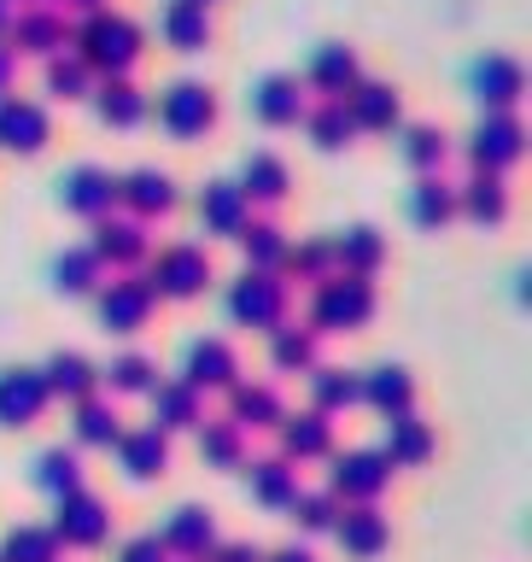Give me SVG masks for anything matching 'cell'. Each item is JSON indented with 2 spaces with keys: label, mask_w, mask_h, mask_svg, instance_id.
Masks as SVG:
<instances>
[{
  "label": "cell",
  "mask_w": 532,
  "mask_h": 562,
  "mask_svg": "<svg viewBox=\"0 0 532 562\" xmlns=\"http://www.w3.org/2000/svg\"><path fill=\"white\" fill-rule=\"evenodd\" d=\"M140 47H147V35H140V24L129 12L100 7V12H88L82 24H70V53H77L94 77H129Z\"/></svg>",
  "instance_id": "cell-1"
},
{
  "label": "cell",
  "mask_w": 532,
  "mask_h": 562,
  "mask_svg": "<svg viewBox=\"0 0 532 562\" xmlns=\"http://www.w3.org/2000/svg\"><path fill=\"white\" fill-rule=\"evenodd\" d=\"M375 316V276H322L316 281V299H310V323L316 334H346V328H363Z\"/></svg>",
  "instance_id": "cell-2"
},
{
  "label": "cell",
  "mask_w": 532,
  "mask_h": 562,
  "mask_svg": "<svg viewBox=\"0 0 532 562\" xmlns=\"http://www.w3.org/2000/svg\"><path fill=\"white\" fill-rule=\"evenodd\" d=\"M158 123L176 135V140H193L217 123V88L200 82V77H176L165 94H158Z\"/></svg>",
  "instance_id": "cell-3"
},
{
  "label": "cell",
  "mask_w": 532,
  "mask_h": 562,
  "mask_svg": "<svg viewBox=\"0 0 532 562\" xmlns=\"http://www.w3.org/2000/svg\"><path fill=\"white\" fill-rule=\"evenodd\" d=\"M7 47L18 53V59H59V53L70 47V18L59 7H18L12 12V24H7Z\"/></svg>",
  "instance_id": "cell-4"
},
{
  "label": "cell",
  "mask_w": 532,
  "mask_h": 562,
  "mask_svg": "<svg viewBox=\"0 0 532 562\" xmlns=\"http://www.w3.org/2000/svg\"><path fill=\"white\" fill-rule=\"evenodd\" d=\"M228 316L246 328H275L287 323V281L270 270H246L235 288H228Z\"/></svg>",
  "instance_id": "cell-5"
},
{
  "label": "cell",
  "mask_w": 532,
  "mask_h": 562,
  "mask_svg": "<svg viewBox=\"0 0 532 562\" xmlns=\"http://www.w3.org/2000/svg\"><path fill=\"white\" fill-rule=\"evenodd\" d=\"M88 252L100 258V270L112 263V270H135V263H147L152 258V235H147V223L129 217V211H105V217H94V240H88Z\"/></svg>",
  "instance_id": "cell-6"
},
{
  "label": "cell",
  "mask_w": 532,
  "mask_h": 562,
  "mask_svg": "<svg viewBox=\"0 0 532 562\" xmlns=\"http://www.w3.org/2000/svg\"><path fill=\"white\" fill-rule=\"evenodd\" d=\"M152 299H200L211 288V258L205 246H165L152 258V276H147Z\"/></svg>",
  "instance_id": "cell-7"
},
{
  "label": "cell",
  "mask_w": 532,
  "mask_h": 562,
  "mask_svg": "<svg viewBox=\"0 0 532 562\" xmlns=\"http://www.w3.org/2000/svg\"><path fill=\"white\" fill-rule=\"evenodd\" d=\"M393 486V463H386L381 451H340L328 469V492L333 498H351V504H375L381 492Z\"/></svg>",
  "instance_id": "cell-8"
},
{
  "label": "cell",
  "mask_w": 532,
  "mask_h": 562,
  "mask_svg": "<svg viewBox=\"0 0 532 562\" xmlns=\"http://www.w3.org/2000/svg\"><path fill=\"white\" fill-rule=\"evenodd\" d=\"M521 147H527V130H521L516 112H486L480 123H474V135H468L474 170H491V176H503L509 165H516Z\"/></svg>",
  "instance_id": "cell-9"
},
{
  "label": "cell",
  "mask_w": 532,
  "mask_h": 562,
  "mask_svg": "<svg viewBox=\"0 0 532 562\" xmlns=\"http://www.w3.org/2000/svg\"><path fill=\"white\" fill-rule=\"evenodd\" d=\"M59 544H77V551H88V544H100L105 533H112V509H105L94 492H65L59 498V516H53V527H47Z\"/></svg>",
  "instance_id": "cell-10"
},
{
  "label": "cell",
  "mask_w": 532,
  "mask_h": 562,
  "mask_svg": "<svg viewBox=\"0 0 532 562\" xmlns=\"http://www.w3.org/2000/svg\"><path fill=\"white\" fill-rule=\"evenodd\" d=\"M527 94V70L516 53H486L480 65H474V100L486 105V112H516Z\"/></svg>",
  "instance_id": "cell-11"
},
{
  "label": "cell",
  "mask_w": 532,
  "mask_h": 562,
  "mask_svg": "<svg viewBox=\"0 0 532 562\" xmlns=\"http://www.w3.org/2000/svg\"><path fill=\"white\" fill-rule=\"evenodd\" d=\"M117 205H129V217H165L176 211V176L158 165H135L129 176H117Z\"/></svg>",
  "instance_id": "cell-12"
},
{
  "label": "cell",
  "mask_w": 532,
  "mask_h": 562,
  "mask_svg": "<svg viewBox=\"0 0 532 562\" xmlns=\"http://www.w3.org/2000/svg\"><path fill=\"white\" fill-rule=\"evenodd\" d=\"M59 200H65V211H77V217H105V211L117 205V176L105 165H70L59 176Z\"/></svg>",
  "instance_id": "cell-13"
},
{
  "label": "cell",
  "mask_w": 532,
  "mask_h": 562,
  "mask_svg": "<svg viewBox=\"0 0 532 562\" xmlns=\"http://www.w3.org/2000/svg\"><path fill=\"white\" fill-rule=\"evenodd\" d=\"M47 140H53V123H47V105H42V100L0 94V147H12V153H42Z\"/></svg>",
  "instance_id": "cell-14"
},
{
  "label": "cell",
  "mask_w": 532,
  "mask_h": 562,
  "mask_svg": "<svg viewBox=\"0 0 532 562\" xmlns=\"http://www.w3.org/2000/svg\"><path fill=\"white\" fill-rule=\"evenodd\" d=\"M358 77H363V59H358V47H346V42H322L305 65V88H316L322 100H346Z\"/></svg>",
  "instance_id": "cell-15"
},
{
  "label": "cell",
  "mask_w": 532,
  "mask_h": 562,
  "mask_svg": "<svg viewBox=\"0 0 532 562\" xmlns=\"http://www.w3.org/2000/svg\"><path fill=\"white\" fill-rule=\"evenodd\" d=\"M147 316H152L147 276H123V281H105V288H100V323L112 334H135Z\"/></svg>",
  "instance_id": "cell-16"
},
{
  "label": "cell",
  "mask_w": 532,
  "mask_h": 562,
  "mask_svg": "<svg viewBox=\"0 0 532 562\" xmlns=\"http://www.w3.org/2000/svg\"><path fill=\"white\" fill-rule=\"evenodd\" d=\"M47 411L42 369H0V428H30Z\"/></svg>",
  "instance_id": "cell-17"
},
{
  "label": "cell",
  "mask_w": 532,
  "mask_h": 562,
  "mask_svg": "<svg viewBox=\"0 0 532 562\" xmlns=\"http://www.w3.org/2000/svg\"><path fill=\"white\" fill-rule=\"evenodd\" d=\"M346 112H351L358 130H393V123L404 117V94L381 77H358L351 94H346Z\"/></svg>",
  "instance_id": "cell-18"
},
{
  "label": "cell",
  "mask_w": 532,
  "mask_h": 562,
  "mask_svg": "<svg viewBox=\"0 0 532 562\" xmlns=\"http://www.w3.org/2000/svg\"><path fill=\"white\" fill-rule=\"evenodd\" d=\"M94 112H100V123H112V130H135L140 117L152 112V100H147V88H140L135 77H100L94 82Z\"/></svg>",
  "instance_id": "cell-19"
},
{
  "label": "cell",
  "mask_w": 532,
  "mask_h": 562,
  "mask_svg": "<svg viewBox=\"0 0 532 562\" xmlns=\"http://www.w3.org/2000/svg\"><path fill=\"white\" fill-rule=\"evenodd\" d=\"M305 82L287 77V70H270L258 88H252V112L263 123H275V130H287V123H305Z\"/></svg>",
  "instance_id": "cell-20"
},
{
  "label": "cell",
  "mask_w": 532,
  "mask_h": 562,
  "mask_svg": "<svg viewBox=\"0 0 532 562\" xmlns=\"http://www.w3.org/2000/svg\"><path fill=\"white\" fill-rule=\"evenodd\" d=\"M182 381L200 393V386H235L240 381V358H235V346L228 340H193L188 346V369H182Z\"/></svg>",
  "instance_id": "cell-21"
},
{
  "label": "cell",
  "mask_w": 532,
  "mask_h": 562,
  "mask_svg": "<svg viewBox=\"0 0 532 562\" xmlns=\"http://www.w3.org/2000/svg\"><path fill=\"white\" fill-rule=\"evenodd\" d=\"M158 544H165V551H176V557H205L211 544H217V516H211L205 504H182V509L165 521Z\"/></svg>",
  "instance_id": "cell-22"
},
{
  "label": "cell",
  "mask_w": 532,
  "mask_h": 562,
  "mask_svg": "<svg viewBox=\"0 0 532 562\" xmlns=\"http://www.w3.org/2000/svg\"><path fill=\"white\" fill-rule=\"evenodd\" d=\"M235 188L246 193V205H281V200H287V188H293L287 158H275V153H246Z\"/></svg>",
  "instance_id": "cell-23"
},
{
  "label": "cell",
  "mask_w": 532,
  "mask_h": 562,
  "mask_svg": "<svg viewBox=\"0 0 532 562\" xmlns=\"http://www.w3.org/2000/svg\"><path fill=\"white\" fill-rule=\"evenodd\" d=\"M287 416L281 411V393L270 381H235L228 386V422L246 434V428H275V422Z\"/></svg>",
  "instance_id": "cell-24"
},
{
  "label": "cell",
  "mask_w": 532,
  "mask_h": 562,
  "mask_svg": "<svg viewBox=\"0 0 532 562\" xmlns=\"http://www.w3.org/2000/svg\"><path fill=\"white\" fill-rule=\"evenodd\" d=\"M281 457L287 463H305V457H328L333 446V422L322 411H298V416H281Z\"/></svg>",
  "instance_id": "cell-25"
},
{
  "label": "cell",
  "mask_w": 532,
  "mask_h": 562,
  "mask_svg": "<svg viewBox=\"0 0 532 562\" xmlns=\"http://www.w3.org/2000/svg\"><path fill=\"white\" fill-rule=\"evenodd\" d=\"M358 404H375L381 416L410 411V404H416V381H410V369L381 363V369H369V375H358Z\"/></svg>",
  "instance_id": "cell-26"
},
{
  "label": "cell",
  "mask_w": 532,
  "mask_h": 562,
  "mask_svg": "<svg viewBox=\"0 0 532 562\" xmlns=\"http://www.w3.org/2000/svg\"><path fill=\"white\" fill-rule=\"evenodd\" d=\"M333 533H340V544L351 557H375V551H386V539H393V521H386L375 504H351V509H340Z\"/></svg>",
  "instance_id": "cell-27"
},
{
  "label": "cell",
  "mask_w": 532,
  "mask_h": 562,
  "mask_svg": "<svg viewBox=\"0 0 532 562\" xmlns=\"http://www.w3.org/2000/svg\"><path fill=\"white\" fill-rule=\"evenodd\" d=\"M158 30H165V42L176 53H205L211 47V7H200V0H170Z\"/></svg>",
  "instance_id": "cell-28"
},
{
  "label": "cell",
  "mask_w": 532,
  "mask_h": 562,
  "mask_svg": "<svg viewBox=\"0 0 532 562\" xmlns=\"http://www.w3.org/2000/svg\"><path fill=\"white\" fill-rule=\"evenodd\" d=\"M252 217V205H246V193L235 182H205L200 188V223L211 228V235H240V223Z\"/></svg>",
  "instance_id": "cell-29"
},
{
  "label": "cell",
  "mask_w": 532,
  "mask_h": 562,
  "mask_svg": "<svg viewBox=\"0 0 532 562\" xmlns=\"http://www.w3.org/2000/svg\"><path fill=\"white\" fill-rule=\"evenodd\" d=\"M117 457H123V469H129V481H152V474L170 469V434H158V428L117 434Z\"/></svg>",
  "instance_id": "cell-30"
},
{
  "label": "cell",
  "mask_w": 532,
  "mask_h": 562,
  "mask_svg": "<svg viewBox=\"0 0 532 562\" xmlns=\"http://www.w3.org/2000/svg\"><path fill=\"white\" fill-rule=\"evenodd\" d=\"M456 211H468L474 223H503L509 217V182L491 170H474L463 188H456Z\"/></svg>",
  "instance_id": "cell-31"
},
{
  "label": "cell",
  "mask_w": 532,
  "mask_h": 562,
  "mask_svg": "<svg viewBox=\"0 0 532 562\" xmlns=\"http://www.w3.org/2000/svg\"><path fill=\"white\" fill-rule=\"evenodd\" d=\"M328 246H333V263H340L346 276H375L386 263V235H381V228H369V223L346 228V235L328 240Z\"/></svg>",
  "instance_id": "cell-32"
},
{
  "label": "cell",
  "mask_w": 532,
  "mask_h": 562,
  "mask_svg": "<svg viewBox=\"0 0 532 562\" xmlns=\"http://www.w3.org/2000/svg\"><path fill=\"white\" fill-rule=\"evenodd\" d=\"M381 457H386V463H428V457H433V428L416 411L386 416V451Z\"/></svg>",
  "instance_id": "cell-33"
},
{
  "label": "cell",
  "mask_w": 532,
  "mask_h": 562,
  "mask_svg": "<svg viewBox=\"0 0 532 562\" xmlns=\"http://www.w3.org/2000/svg\"><path fill=\"white\" fill-rule=\"evenodd\" d=\"M42 381H47V398H94V363L82 358V351H53L47 369H42Z\"/></svg>",
  "instance_id": "cell-34"
},
{
  "label": "cell",
  "mask_w": 532,
  "mask_h": 562,
  "mask_svg": "<svg viewBox=\"0 0 532 562\" xmlns=\"http://www.w3.org/2000/svg\"><path fill=\"white\" fill-rule=\"evenodd\" d=\"M240 252H246V270H281V258H287V235H281L275 217H246L240 223Z\"/></svg>",
  "instance_id": "cell-35"
},
{
  "label": "cell",
  "mask_w": 532,
  "mask_h": 562,
  "mask_svg": "<svg viewBox=\"0 0 532 562\" xmlns=\"http://www.w3.org/2000/svg\"><path fill=\"white\" fill-rule=\"evenodd\" d=\"M246 486H252V498H258V504L287 509V504L298 498V469L287 463V457H258V463L246 469Z\"/></svg>",
  "instance_id": "cell-36"
},
{
  "label": "cell",
  "mask_w": 532,
  "mask_h": 562,
  "mask_svg": "<svg viewBox=\"0 0 532 562\" xmlns=\"http://www.w3.org/2000/svg\"><path fill=\"white\" fill-rule=\"evenodd\" d=\"M200 393L188 381H158L152 386V428L170 434V428H200Z\"/></svg>",
  "instance_id": "cell-37"
},
{
  "label": "cell",
  "mask_w": 532,
  "mask_h": 562,
  "mask_svg": "<svg viewBox=\"0 0 532 562\" xmlns=\"http://www.w3.org/2000/svg\"><path fill=\"white\" fill-rule=\"evenodd\" d=\"M42 94H53V100H88V94H94V70L65 47L59 59H42Z\"/></svg>",
  "instance_id": "cell-38"
},
{
  "label": "cell",
  "mask_w": 532,
  "mask_h": 562,
  "mask_svg": "<svg viewBox=\"0 0 532 562\" xmlns=\"http://www.w3.org/2000/svg\"><path fill=\"white\" fill-rule=\"evenodd\" d=\"M305 130H310V140L322 153H340L346 140L358 135V123H351L346 100H316V105H305Z\"/></svg>",
  "instance_id": "cell-39"
},
{
  "label": "cell",
  "mask_w": 532,
  "mask_h": 562,
  "mask_svg": "<svg viewBox=\"0 0 532 562\" xmlns=\"http://www.w3.org/2000/svg\"><path fill=\"white\" fill-rule=\"evenodd\" d=\"M410 217H416L421 228L451 223V217H456V188L445 182V176H416V188H410Z\"/></svg>",
  "instance_id": "cell-40"
},
{
  "label": "cell",
  "mask_w": 532,
  "mask_h": 562,
  "mask_svg": "<svg viewBox=\"0 0 532 562\" xmlns=\"http://www.w3.org/2000/svg\"><path fill=\"white\" fill-rule=\"evenodd\" d=\"M35 486L53 492V498H65V492H82V457L70 446H53L35 457Z\"/></svg>",
  "instance_id": "cell-41"
},
{
  "label": "cell",
  "mask_w": 532,
  "mask_h": 562,
  "mask_svg": "<svg viewBox=\"0 0 532 562\" xmlns=\"http://www.w3.org/2000/svg\"><path fill=\"white\" fill-rule=\"evenodd\" d=\"M270 358L275 369H316V328H298V323H275L270 328Z\"/></svg>",
  "instance_id": "cell-42"
},
{
  "label": "cell",
  "mask_w": 532,
  "mask_h": 562,
  "mask_svg": "<svg viewBox=\"0 0 532 562\" xmlns=\"http://www.w3.org/2000/svg\"><path fill=\"white\" fill-rule=\"evenodd\" d=\"M445 153H451V135L439 130V123H404V158H410L421 176H439Z\"/></svg>",
  "instance_id": "cell-43"
},
{
  "label": "cell",
  "mask_w": 532,
  "mask_h": 562,
  "mask_svg": "<svg viewBox=\"0 0 532 562\" xmlns=\"http://www.w3.org/2000/svg\"><path fill=\"white\" fill-rule=\"evenodd\" d=\"M117 434H123V416H117L112 398H82L77 404V439L82 446H117Z\"/></svg>",
  "instance_id": "cell-44"
},
{
  "label": "cell",
  "mask_w": 532,
  "mask_h": 562,
  "mask_svg": "<svg viewBox=\"0 0 532 562\" xmlns=\"http://www.w3.org/2000/svg\"><path fill=\"white\" fill-rule=\"evenodd\" d=\"M310 398L322 416L351 411V404H358V375H351V369H310Z\"/></svg>",
  "instance_id": "cell-45"
},
{
  "label": "cell",
  "mask_w": 532,
  "mask_h": 562,
  "mask_svg": "<svg viewBox=\"0 0 532 562\" xmlns=\"http://www.w3.org/2000/svg\"><path fill=\"white\" fill-rule=\"evenodd\" d=\"M0 562H59V539L47 527H12L0 539Z\"/></svg>",
  "instance_id": "cell-46"
},
{
  "label": "cell",
  "mask_w": 532,
  "mask_h": 562,
  "mask_svg": "<svg viewBox=\"0 0 532 562\" xmlns=\"http://www.w3.org/2000/svg\"><path fill=\"white\" fill-rule=\"evenodd\" d=\"M240 451H246V434L235 428V422H200V457L205 463H217V469H235L240 463Z\"/></svg>",
  "instance_id": "cell-47"
},
{
  "label": "cell",
  "mask_w": 532,
  "mask_h": 562,
  "mask_svg": "<svg viewBox=\"0 0 532 562\" xmlns=\"http://www.w3.org/2000/svg\"><path fill=\"white\" fill-rule=\"evenodd\" d=\"M105 381H112V393H152L158 363L147 358V351H123V358L105 363Z\"/></svg>",
  "instance_id": "cell-48"
},
{
  "label": "cell",
  "mask_w": 532,
  "mask_h": 562,
  "mask_svg": "<svg viewBox=\"0 0 532 562\" xmlns=\"http://www.w3.org/2000/svg\"><path fill=\"white\" fill-rule=\"evenodd\" d=\"M287 509H293V521L305 527V533H333V521H340V498H333V492H305L298 486V498Z\"/></svg>",
  "instance_id": "cell-49"
},
{
  "label": "cell",
  "mask_w": 532,
  "mask_h": 562,
  "mask_svg": "<svg viewBox=\"0 0 532 562\" xmlns=\"http://www.w3.org/2000/svg\"><path fill=\"white\" fill-rule=\"evenodd\" d=\"M53 276H59L65 293H88V288H100V258L88 252V246H70V252H59V263H53Z\"/></svg>",
  "instance_id": "cell-50"
},
{
  "label": "cell",
  "mask_w": 532,
  "mask_h": 562,
  "mask_svg": "<svg viewBox=\"0 0 532 562\" xmlns=\"http://www.w3.org/2000/svg\"><path fill=\"white\" fill-rule=\"evenodd\" d=\"M281 263H287L298 281H322V276H333V246L328 240H298V246H287Z\"/></svg>",
  "instance_id": "cell-51"
},
{
  "label": "cell",
  "mask_w": 532,
  "mask_h": 562,
  "mask_svg": "<svg viewBox=\"0 0 532 562\" xmlns=\"http://www.w3.org/2000/svg\"><path fill=\"white\" fill-rule=\"evenodd\" d=\"M205 562H263V551H258L252 539H217L205 551Z\"/></svg>",
  "instance_id": "cell-52"
},
{
  "label": "cell",
  "mask_w": 532,
  "mask_h": 562,
  "mask_svg": "<svg viewBox=\"0 0 532 562\" xmlns=\"http://www.w3.org/2000/svg\"><path fill=\"white\" fill-rule=\"evenodd\" d=\"M117 562H170V551L158 544V533H140V539L123 544V557H117Z\"/></svg>",
  "instance_id": "cell-53"
},
{
  "label": "cell",
  "mask_w": 532,
  "mask_h": 562,
  "mask_svg": "<svg viewBox=\"0 0 532 562\" xmlns=\"http://www.w3.org/2000/svg\"><path fill=\"white\" fill-rule=\"evenodd\" d=\"M12 82H18V53L7 47V35H0V94H12Z\"/></svg>",
  "instance_id": "cell-54"
},
{
  "label": "cell",
  "mask_w": 532,
  "mask_h": 562,
  "mask_svg": "<svg viewBox=\"0 0 532 562\" xmlns=\"http://www.w3.org/2000/svg\"><path fill=\"white\" fill-rule=\"evenodd\" d=\"M263 562H316V557L305 551V544H281V551H270Z\"/></svg>",
  "instance_id": "cell-55"
},
{
  "label": "cell",
  "mask_w": 532,
  "mask_h": 562,
  "mask_svg": "<svg viewBox=\"0 0 532 562\" xmlns=\"http://www.w3.org/2000/svg\"><path fill=\"white\" fill-rule=\"evenodd\" d=\"M100 7H105V0H65L59 12H82V18H88V12H100Z\"/></svg>",
  "instance_id": "cell-56"
},
{
  "label": "cell",
  "mask_w": 532,
  "mask_h": 562,
  "mask_svg": "<svg viewBox=\"0 0 532 562\" xmlns=\"http://www.w3.org/2000/svg\"><path fill=\"white\" fill-rule=\"evenodd\" d=\"M12 12H18L12 0H0V35H7V24H12Z\"/></svg>",
  "instance_id": "cell-57"
},
{
  "label": "cell",
  "mask_w": 532,
  "mask_h": 562,
  "mask_svg": "<svg viewBox=\"0 0 532 562\" xmlns=\"http://www.w3.org/2000/svg\"><path fill=\"white\" fill-rule=\"evenodd\" d=\"M200 7H211V0H200Z\"/></svg>",
  "instance_id": "cell-58"
}]
</instances>
